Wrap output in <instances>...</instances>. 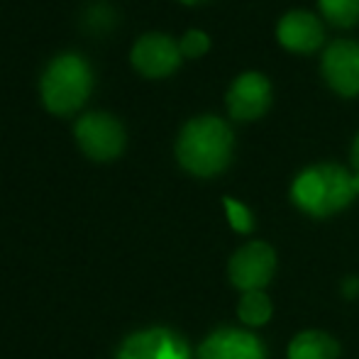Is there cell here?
<instances>
[{
	"label": "cell",
	"mask_w": 359,
	"mask_h": 359,
	"mask_svg": "<svg viewBox=\"0 0 359 359\" xmlns=\"http://www.w3.org/2000/svg\"><path fill=\"white\" fill-rule=\"evenodd\" d=\"M352 166H355L359 174V135L355 137V142H352Z\"/></svg>",
	"instance_id": "ac0fdd59"
},
{
	"label": "cell",
	"mask_w": 359,
	"mask_h": 359,
	"mask_svg": "<svg viewBox=\"0 0 359 359\" xmlns=\"http://www.w3.org/2000/svg\"><path fill=\"white\" fill-rule=\"evenodd\" d=\"M227 110L235 120H257L271 105V83L264 74L245 72L240 74L225 95Z\"/></svg>",
	"instance_id": "52a82bcc"
},
{
	"label": "cell",
	"mask_w": 359,
	"mask_h": 359,
	"mask_svg": "<svg viewBox=\"0 0 359 359\" xmlns=\"http://www.w3.org/2000/svg\"><path fill=\"white\" fill-rule=\"evenodd\" d=\"M198 359H264V347L250 332L225 327L201 345Z\"/></svg>",
	"instance_id": "8fae6325"
},
{
	"label": "cell",
	"mask_w": 359,
	"mask_h": 359,
	"mask_svg": "<svg viewBox=\"0 0 359 359\" xmlns=\"http://www.w3.org/2000/svg\"><path fill=\"white\" fill-rule=\"evenodd\" d=\"M359 194L357 176H350L337 164L308 166L296 176L291 186V198L301 210L313 217H327L340 213Z\"/></svg>",
	"instance_id": "3957f363"
},
{
	"label": "cell",
	"mask_w": 359,
	"mask_h": 359,
	"mask_svg": "<svg viewBox=\"0 0 359 359\" xmlns=\"http://www.w3.org/2000/svg\"><path fill=\"white\" fill-rule=\"evenodd\" d=\"M115 359H191V352L181 335L166 327H149L125 337Z\"/></svg>",
	"instance_id": "ba28073f"
},
{
	"label": "cell",
	"mask_w": 359,
	"mask_h": 359,
	"mask_svg": "<svg viewBox=\"0 0 359 359\" xmlns=\"http://www.w3.org/2000/svg\"><path fill=\"white\" fill-rule=\"evenodd\" d=\"M179 47H181V54H184V57L198 59L210 49V39L203 29H189V32L184 34V39L179 42Z\"/></svg>",
	"instance_id": "2e32d148"
},
{
	"label": "cell",
	"mask_w": 359,
	"mask_h": 359,
	"mask_svg": "<svg viewBox=\"0 0 359 359\" xmlns=\"http://www.w3.org/2000/svg\"><path fill=\"white\" fill-rule=\"evenodd\" d=\"M74 137L81 151L93 161L118 159L128 144L125 125L105 110H90L81 115L74 125Z\"/></svg>",
	"instance_id": "277c9868"
},
{
	"label": "cell",
	"mask_w": 359,
	"mask_h": 359,
	"mask_svg": "<svg viewBox=\"0 0 359 359\" xmlns=\"http://www.w3.org/2000/svg\"><path fill=\"white\" fill-rule=\"evenodd\" d=\"M181 47L164 32H144L137 37L130 52V62L147 79H166L181 67Z\"/></svg>",
	"instance_id": "5b68a950"
},
{
	"label": "cell",
	"mask_w": 359,
	"mask_h": 359,
	"mask_svg": "<svg viewBox=\"0 0 359 359\" xmlns=\"http://www.w3.org/2000/svg\"><path fill=\"white\" fill-rule=\"evenodd\" d=\"M222 203H225L230 225L235 227L237 232H250L252 227H255V217H252V213L247 210V205L237 203V201H232V198H225Z\"/></svg>",
	"instance_id": "e0dca14e"
},
{
	"label": "cell",
	"mask_w": 359,
	"mask_h": 359,
	"mask_svg": "<svg viewBox=\"0 0 359 359\" xmlns=\"http://www.w3.org/2000/svg\"><path fill=\"white\" fill-rule=\"evenodd\" d=\"M340 345L335 337L323 330H306L296 335L288 345V359H337Z\"/></svg>",
	"instance_id": "7c38bea8"
},
{
	"label": "cell",
	"mask_w": 359,
	"mask_h": 359,
	"mask_svg": "<svg viewBox=\"0 0 359 359\" xmlns=\"http://www.w3.org/2000/svg\"><path fill=\"white\" fill-rule=\"evenodd\" d=\"M235 135L217 115H198L181 128L176 137V159L189 174L210 179L227 169Z\"/></svg>",
	"instance_id": "6da1fadb"
},
{
	"label": "cell",
	"mask_w": 359,
	"mask_h": 359,
	"mask_svg": "<svg viewBox=\"0 0 359 359\" xmlns=\"http://www.w3.org/2000/svg\"><path fill=\"white\" fill-rule=\"evenodd\" d=\"M271 301L264 291H247L240 298V306H237V316L247 325H264L271 318Z\"/></svg>",
	"instance_id": "4fadbf2b"
},
{
	"label": "cell",
	"mask_w": 359,
	"mask_h": 359,
	"mask_svg": "<svg viewBox=\"0 0 359 359\" xmlns=\"http://www.w3.org/2000/svg\"><path fill=\"white\" fill-rule=\"evenodd\" d=\"M276 269V255L266 242H250L230 259V281L242 291H262Z\"/></svg>",
	"instance_id": "8992f818"
},
{
	"label": "cell",
	"mask_w": 359,
	"mask_h": 359,
	"mask_svg": "<svg viewBox=\"0 0 359 359\" xmlns=\"http://www.w3.org/2000/svg\"><path fill=\"white\" fill-rule=\"evenodd\" d=\"M179 3H184V5H198V3H205V0H179Z\"/></svg>",
	"instance_id": "d6986e66"
},
{
	"label": "cell",
	"mask_w": 359,
	"mask_h": 359,
	"mask_svg": "<svg viewBox=\"0 0 359 359\" xmlns=\"http://www.w3.org/2000/svg\"><path fill=\"white\" fill-rule=\"evenodd\" d=\"M323 76L337 95H359V44L352 39H337L323 54Z\"/></svg>",
	"instance_id": "9c48e42d"
},
{
	"label": "cell",
	"mask_w": 359,
	"mask_h": 359,
	"mask_svg": "<svg viewBox=\"0 0 359 359\" xmlns=\"http://www.w3.org/2000/svg\"><path fill=\"white\" fill-rule=\"evenodd\" d=\"M318 8L327 22L337 27H352L359 22V0H318Z\"/></svg>",
	"instance_id": "5bb4252c"
},
{
	"label": "cell",
	"mask_w": 359,
	"mask_h": 359,
	"mask_svg": "<svg viewBox=\"0 0 359 359\" xmlns=\"http://www.w3.org/2000/svg\"><path fill=\"white\" fill-rule=\"evenodd\" d=\"M276 37L291 52H316L323 42V22L308 10H291L276 25Z\"/></svg>",
	"instance_id": "30bf717a"
},
{
	"label": "cell",
	"mask_w": 359,
	"mask_h": 359,
	"mask_svg": "<svg viewBox=\"0 0 359 359\" xmlns=\"http://www.w3.org/2000/svg\"><path fill=\"white\" fill-rule=\"evenodd\" d=\"M93 69L79 52H62L52 57L39 76V95L49 113L72 115L83 108L93 90Z\"/></svg>",
	"instance_id": "7a4b0ae2"
},
{
	"label": "cell",
	"mask_w": 359,
	"mask_h": 359,
	"mask_svg": "<svg viewBox=\"0 0 359 359\" xmlns=\"http://www.w3.org/2000/svg\"><path fill=\"white\" fill-rule=\"evenodd\" d=\"M83 27L88 29V32H108L110 27H115V20H118V15H115V8L110 3H105V0H95V3H90L88 8L83 10Z\"/></svg>",
	"instance_id": "9a60e30c"
}]
</instances>
